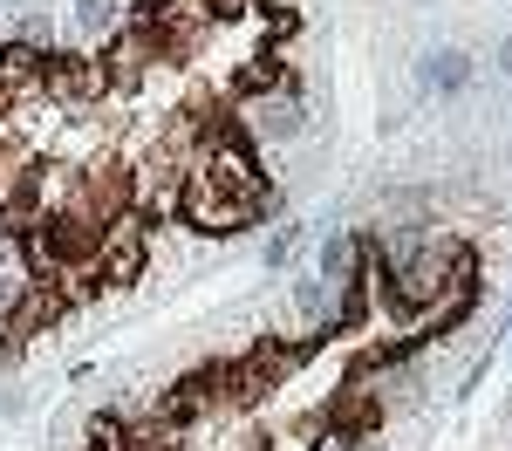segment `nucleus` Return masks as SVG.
<instances>
[{
  "instance_id": "obj_9",
  "label": "nucleus",
  "mask_w": 512,
  "mask_h": 451,
  "mask_svg": "<svg viewBox=\"0 0 512 451\" xmlns=\"http://www.w3.org/2000/svg\"><path fill=\"white\" fill-rule=\"evenodd\" d=\"M0 82H7V96H41L48 48H35V41H0Z\"/></svg>"
},
{
  "instance_id": "obj_18",
  "label": "nucleus",
  "mask_w": 512,
  "mask_h": 451,
  "mask_svg": "<svg viewBox=\"0 0 512 451\" xmlns=\"http://www.w3.org/2000/svg\"><path fill=\"white\" fill-rule=\"evenodd\" d=\"M294 246H301V233H294V226H280V233H274V253H267V260H274V267H280V260L294 253Z\"/></svg>"
},
{
  "instance_id": "obj_12",
  "label": "nucleus",
  "mask_w": 512,
  "mask_h": 451,
  "mask_svg": "<svg viewBox=\"0 0 512 451\" xmlns=\"http://www.w3.org/2000/svg\"><path fill=\"white\" fill-rule=\"evenodd\" d=\"M355 274H362V233H328L321 240V281L349 287Z\"/></svg>"
},
{
  "instance_id": "obj_1",
  "label": "nucleus",
  "mask_w": 512,
  "mask_h": 451,
  "mask_svg": "<svg viewBox=\"0 0 512 451\" xmlns=\"http://www.w3.org/2000/svg\"><path fill=\"white\" fill-rule=\"evenodd\" d=\"M178 219H185L192 233H219V240H233V233H246L260 212H253L246 199H233V192L198 164L192 178H185V192H178Z\"/></svg>"
},
{
  "instance_id": "obj_5",
  "label": "nucleus",
  "mask_w": 512,
  "mask_h": 451,
  "mask_svg": "<svg viewBox=\"0 0 512 451\" xmlns=\"http://www.w3.org/2000/svg\"><path fill=\"white\" fill-rule=\"evenodd\" d=\"M144 267H151V240H144V226L137 219H110L103 226V281H144Z\"/></svg>"
},
{
  "instance_id": "obj_14",
  "label": "nucleus",
  "mask_w": 512,
  "mask_h": 451,
  "mask_svg": "<svg viewBox=\"0 0 512 451\" xmlns=\"http://www.w3.org/2000/svg\"><path fill=\"white\" fill-rule=\"evenodd\" d=\"M260 0H178V14L192 21V28H212V21H246Z\"/></svg>"
},
{
  "instance_id": "obj_16",
  "label": "nucleus",
  "mask_w": 512,
  "mask_h": 451,
  "mask_svg": "<svg viewBox=\"0 0 512 451\" xmlns=\"http://www.w3.org/2000/svg\"><path fill=\"white\" fill-rule=\"evenodd\" d=\"M89 451H130V424L110 417V410H96L89 417Z\"/></svg>"
},
{
  "instance_id": "obj_11",
  "label": "nucleus",
  "mask_w": 512,
  "mask_h": 451,
  "mask_svg": "<svg viewBox=\"0 0 512 451\" xmlns=\"http://www.w3.org/2000/svg\"><path fill=\"white\" fill-rule=\"evenodd\" d=\"M287 82H294V76H287V62H280L274 48L246 55V62L233 69V89H239V96H274V89H287Z\"/></svg>"
},
{
  "instance_id": "obj_21",
  "label": "nucleus",
  "mask_w": 512,
  "mask_h": 451,
  "mask_svg": "<svg viewBox=\"0 0 512 451\" xmlns=\"http://www.w3.org/2000/svg\"><path fill=\"white\" fill-rule=\"evenodd\" d=\"M499 69H506V76H512V41H506V48H499Z\"/></svg>"
},
{
  "instance_id": "obj_22",
  "label": "nucleus",
  "mask_w": 512,
  "mask_h": 451,
  "mask_svg": "<svg viewBox=\"0 0 512 451\" xmlns=\"http://www.w3.org/2000/svg\"><path fill=\"white\" fill-rule=\"evenodd\" d=\"M7 103H14V96H7V82H0V117H7Z\"/></svg>"
},
{
  "instance_id": "obj_15",
  "label": "nucleus",
  "mask_w": 512,
  "mask_h": 451,
  "mask_svg": "<svg viewBox=\"0 0 512 451\" xmlns=\"http://www.w3.org/2000/svg\"><path fill=\"white\" fill-rule=\"evenodd\" d=\"M253 14H260V35H267V48H274V41H294V35H301V14H294V7H274V0H260Z\"/></svg>"
},
{
  "instance_id": "obj_7",
  "label": "nucleus",
  "mask_w": 512,
  "mask_h": 451,
  "mask_svg": "<svg viewBox=\"0 0 512 451\" xmlns=\"http://www.w3.org/2000/svg\"><path fill=\"white\" fill-rule=\"evenodd\" d=\"M315 349H321V328H315V335H294V342H280V335H260V342H253L246 356H253V363H260V376H267V383L280 390V383H287L294 369L308 363Z\"/></svg>"
},
{
  "instance_id": "obj_2",
  "label": "nucleus",
  "mask_w": 512,
  "mask_h": 451,
  "mask_svg": "<svg viewBox=\"0 0 512 451\" xmlns=\"http://www.w3.org/2000/svg\"><path fill=\"white\" fill-rule=\"evenodd\" d=\"M198 164H205V171H212V178H219L233 199L253 205V212H267V205H274V185L260 178V158H253V144H246V123H226V130L212 137V151H205Z\"/></svg>"
},
{
  "instance_id": "obj_13",
  "label": "nucleus",
  "mask_w": 512,
  "mask_h": 451,
  "mask_svg": "<svg viewBox=\"0 0 512 451\" xmlns=\"http://www.w3.org/2000/svg\"><path fill=\"white\" fill-rule=\"evenodd\" d=\"M424 82H431V89H465V82H472V55L431 48V55H424Z\"/></svg>"
},
{
  "instance_id": "obj_6",
  "label": "nucleus",
  "mask_w": 512,
  "mask_h": 451,
  "mask_svg": "<svg viewBox=\"0 0 512 451\" xmlns=\"http://www.w3.org/2000/svg\"><path fill=\"white\" fill-rule=\"evenodd\" d=\"M205 410H219V369H192L185 383H171L158 397V424H171V431H185V424H198Z\"/></svg>"
},
{
  "instance_id": "obj_19",
  "label": "nucleus",
  "mask_w": 512,
  "mask_h": 451,
  "mask_svg": "<svg viewBox=\"0 0 512 451\" xmlns=\"http://www.w3.org/2000/svg\"><path fill=\"white\" fill-rule=\"evenodd\" d=\"M21 363V335H7V328H0V369H14Z\"/></svg>"
},
{
  "instance_id": "obj_4",
  "label": "nucleus",
  "mask_w": 512,
  "mask_h": 451,
  "mask_svg": "<svg viewBox=\"0 0 512 451\" xmlns=\"http://www.w3.org/2000/svg\"><path fill=\"white\" fill-rule=\"evenodd\" d=\"M55 103H96V96H110V82H103V62L96 55H76V48H48V82H41Z\"/></svg>"
},
{
  "instance_id": "obj_10",
  "label": "nucleus",
  "mask_w": 512,
  "mask_h": 451,
  "mask_svg": "<svg viewBox=\"0 0 512 451\" xmlns=\"http://www.w3.org/2000/svg\"><path fill=\"white\" fill-rule=\"evenodd\" d=\"M246 123H253L260 137H301L308 110H301V96H294V89H274V96H253Z\"/></svg>"
},
{
  "instance_id": "obj_17",
  "label": "nucleus",
  "mask_w": 512,
  "mask_h": 451,
  "mask_svg": "<svg viewBox=\"0 0 512 451\" xmlns=\"http://www.w3.org/2000/svg\"><path fill=\"white\" fill-rule=\"evenodd\" d=\"M76 28H89V35H117L123 28L117 0H76Z\"/></svg>"
},
{
  "instance_id": "obj_8",
  "label": "nucleus",
  "mask_w": 512,
  "mask_h": 451,
  "mask_svg": "<svg viewBox=\"0 0 512 451\" xmlns=\"http://www.w3.org/2000/svg\"><path fill=\"white\" fill-rule=\"evenodd\" d=\"M62 308H69V301H62V287L35 281L28 294H21V301H14V308H7V322H0V328L28 342V335H41V328H55V322H62Z\"/></svg>"
},
{
  "instance_id": "obj_20",
  "label": "nucleus",
  "mask_w": 512,
  "mask_h": 451,
  "mask_svg": "<svg viewBox=\"0 0 512 451\" xmlns=\"http://www.w3.org/2000/svg\"><path fill=\"white\" fill-rule=\"evenodd\" d=\"M315 451H355V438H349V431H328V438H321Z\"/></svg>"
},
{
  "instance_id": "obj_3",
  "label": "nucleus",
  "mask_w": 512,
  "mask_h": 451,
  "mask_svg": "<svg viewBox=\"0 0 512 451\" xmlns=\"http://www.w3.org/2000/svg\"><path fill=\"white\" fill-rule=\"evenodd\" d=\"M130 205H137V178H130V164H89L76 178V212H89V219H130Z\"/></svg>"
}]
</instances>
